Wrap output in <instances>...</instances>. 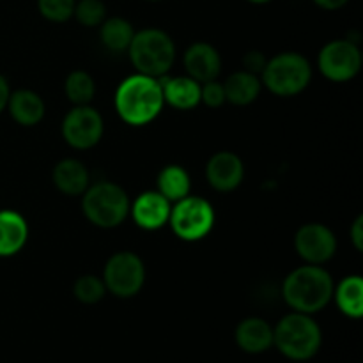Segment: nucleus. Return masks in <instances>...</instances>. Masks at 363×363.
Listing matches in <instances>:
<instances>
[{"instance_id": "nucleus-1", "label": "nucleus", "mask_w": 363, "mask_h": 363, "mask_svg": "<svg viewBox=\"0 0 363 363\" xmlns=\"http://www.w3.org/2000/svg\"><path fill=\"white\" fill-rule=\"evenodd\" d=\"M160 78L147 74H131L124 78L116 91V110L121 119L130 126H145L152 123L163 110Z\"/></svg>"}, {"instance_id": "nucleus-2", "label": "nucleus", "mask_w": 363, "mask_h": 363, "mask_svg": "<svg viewBox=\"0 0 363 363\" xmlns=\"http://www.w3.org/2000/svg\"><path fill=\"white\" fill-rule=\"evenodd\" d=\"M332 275L319 264H308L296 268L286 277L282 286V296L294 312L315 314L323 311L333 298Z\"/></svg>"}, {"instance_id": "nucleus-3", "label": "nucleus", "mask_w": 363, "mask_h": 363, "mask_svg": "<svg viewBox=\"0 0 363 363\" xmlns=\"http://www.w3.org/2000/svg\"><path fill=\"white\" fill-rule=\"evenodd\" d=\"M323 333L311 314L293 312L280 319L273 330V344L280 353L294 362H305L315 357L321 347Z\"/></svg>"}, {"instance_id": "nucleus-4", "label": "nucleus", "mask_w": 363, "mask_h": 363, "mask_svg": "<svg viewBox=\"0 0 363 363\" xmlns=\"http://www.w3.org/2000/svg\"><path fill=\"white\" fill-rule=\"evenodd\" d=\"M128 52L138 73L155 78H162L169 73L176 60V45L172 38L160 28H144L137 32L128 46Z\"/></svg>"}, {"instance_id": "nucleus-5", "label": "nucleus", "mask_w": 363, "mask_h": 363, "mask_svg": "<svg viewBox=\"0 0 363 363\" xmlns=\"http://www.w3.org/2000/svg\"><path fill=\"white\" fill-rule=\"evenodd\" d=\"M82 209L92 225L101 229H113L126 220L130 213V199L128 194L116 183L101 181L84 191Z\"/></svg>"}, {"instance_id": "nucleus-6", "label": "nucleus", "mask_w": 363, "mask_h": 363, "mask_svg": "<svg viewBox=\"0 0 363 363\" xmlns=\"http://www.w3.org/2000/svg\"><path fill=\"white\" fill-rule=\"evenodd\" d=\"M262 82L269 92L291 98L307 89L312 78L311 62L298 52H284L266 62Z\"/></svg>"}, {"instance_id": "nucleus-7", "label": "nucleus", "mask_w": 363, "mask_h": 363, "mask_svg": "<svg viewBox=\"0 0 363 363\" xmlns=\"http://www.w3.org/2000/svg\"><path fill=\"white\" fill-rule=\"evenodd\" d=\"M169 223L179 240L199 241L211 233L215 225V209L206 199L188 195L172 206Z\"/></svg>"}, {"instance_id": "nucleus-8", "label": "nucleus", "mask_w": 363, "mask_h": 363, "mask_svg": "<svg viewBox=\"0 0 363 363\" xmlns=\"http://www.w3.org/2000/svg\"><path fill=\"white\" fill-rule=\"evenodd\" d=\"M145 282V266L133 252H117L103 269L106 291L117 298H131L140 293Z\"/></svg>"}, {"instance_id": "nucleus-9", "label": "nucleus", "mask_w": 363, "mask_h": 363, "mask_svg": "<svg viewBox=\"0 0 363 363\" xmlns=\"http://www.w3.org/2000/svg\"><path fill=\"white\" fill-rule=\"evenodd\" d=\"M319 71L332 82H350L360 73L362 53L360 48L350 39H337L328 43L319 52Z\"/></svg>"}, {"instance_id": "nucleus-10", "label": "nucleus", "mask_w": 363, "mask_h": 363, "mask_svg": "<svg viewBox=\"0 0 363 363\" xmlns=\"http://www.w3.org/2000/svg\"><path fill=\"white\" fill-rule=\"evenodd\" d=\"M103 117L89 105H78L62 121V137L73 149H91L101 140Z\"/></svg>"}, {"instance_id": "nucleus-11", "label": "nucleus", "mask_w": 363, "mask_h": 363, "mask_svg": "<svg viewBox=\"0 0 363 363\" xmlns=\"http://www.w3.org/2000/svg\"><path fill=\"white\" fill-rule=\"evenodd\" d=\"M298 255L308 264H323L337 252V238L323 223H305L294 236Z\"/></svg>"}, {"instance_id": "nucleus-12", "label": "nucleus", "mask_w": 363, "mask_h": 363, "mask_svg": "<svg viewBox=\"0 0 363 363\" xmlns=\"http://www.w3.org/2000/svg\"><path fill=\"white\" fill-rule=\"evenodd\" d=\"M206 177L209 184L218 191H233L245 177L243 162L230 151H220L209 158L206 165Z\"/></svg>"}, {"instance_id": "nucleus-13", "label": "nucleus", "mask_w": 363, "mask_h": 363, "mask_svg": "<svg viewBox=\"0 0 363 363\" xmlns=\"http://www.w3.org/2000/svg\"><path fill=\"white\" fill-rule=\"evenodd\" d=\"M184 69L188 77L197 80L199 84L216 80L222 71V59L215 46L208 43H195L184 52Z\"/></svg>"}, {"instance_id": "nucleus-14", "label": "nucleus", "mask_w": 363, "mask_h": 363, "mask_svg": "<svg viewBox=\"0 0 363 363\" xmlns=\"http://www.w3.org/2000/svg\"><path fill=\"white\" fill-rule=\"evenodd\" d=\"M170 202L160 191H144L138 195L130 211L138 227L145 230H158L169 222Z\"/></svg>"}, {"instance_id": "nucleus-15", "label": "nucleus", "mask_w": 363, "mask_h": 363, "mask_svg": "<svg viewBox=\"0 0 363 363\" xmlns=\"http://www.w3.org/2000/svg\"><path fill=\"white\" fill-rule=\"evenodd\" d=\"M236 344L252 354L264 353L273 346V328L261 318H247L238 325Z\"/></svg>"}, {"instance_id": "nucleus-16", "label": "nucleus", "mask_w": 363, "mask_h": 363, "mask_svg": "<svg viewBox=\"0 0 363 363\" xmlns=\"http://www.w3.org/2000/svg\"><path fill=\"white\" fill-rule=\"evenodd\" d=\"M163 99L177 110H191L201 103V84L190 77L160 78Z\"/></svg>"}, {"instance_id": "nucleus-17", "label": "nucleus", "mask_w": 363, "mask_h": 363, "mask_svg": "<svg viewBox=\"0 0 363 363\" xmlns=\"http://www.w3.org/2000/svg\"><path fill=\"white\" fill-rule=\"evenodd\" d=\"M28 225L23 216L11 209L0 211V257H11L25 247Z\"/></svg>"}, {"instance_id": "nucleus-18", "label": "nucleus", "mask_w": 363, "mask_h": 363, "mask_svg": "<svg viewBox=\"0 0 363 363\" xmlns=\"http://www.w3.org/2000/svg\"><path fill=\"white\" fill-rule=\"evenodd\" d=\"M7 108H9L11 117L16 121L20 126H35L45 117V101L38 92L30 91V89H20V91L13 92L7 101Z\"/></svg>"}, {"instance_id": "nucleus-19", "label": "nucleus", "mask_w": 363, "mask_h": 363, "mask_svg": "<svg viewBox=\"0 0 363 363\" xmlns=\"http://www.w3.org/2000/svg\"><path fill=\"white\" fill-rule=\"evenodd\" d=\"M53 183L64 195H82L89 188V170L74 158L60 160L53 169Z\"/></svg>"}, {"instance_id": "nucleus-20", "label": "nucleus", "mask_w": 363, "mask_h": 363, "mask_svg": "<svg viewBox=\"0 0 363 363\" xmlns=\"http://www.w3.org/2000/svg\"><path fill=\"white\" fill-rule=\"evenodd\" d=\"M262 82L259 80L257 74L248 73V71H238L233 73L225 82H223V91H225V99L233 105L247 106L254 103L261 94Z\"/></svg>"}, {"instance_id": "nucleus-21", "label": "nucleus", "mask_w": 363, "mask_h": 363, "mask_svg": "<svg viewBox=\"0 0 363 363\" xmlns=\"http://www.w3.org/2000/svg\"><path fill=\"white\" fill-rule=\"evenodd\" d=\"M337 307L347 318L360 319L363 314V279L358 275L346 277L333 289Z\"/></svg>"}, {"instance_id": "nucleus-22", "label": "nucleus", "mask_w": 363, "mask_h": 363, "mask_svg": "<svg viewBox=\"0 0 363 363\" xmlns=\"http://www.w3.org/2000/svg\"><path fill=\"white\" fill-rule=\"evenodd\" d=\"M190 176L179 165H169L160 172L158 191L169 202H177L190 195Z\"/></svg>"}, {"instance_id": "nucleus-23", "label": "nucleus", "mask_w": 363, "mask_h": 363, "mask_svg": "<svg viewBox=\"0 0 363 363\" xmlns=\"http://www.w3.org/2000/svg\"><path fill=\"white\" fill-rule=\"evenodd\" d=\"M135 30L131 23L124 18H108L101 23V30H99V38L105 48L110 52H123L128 50L131 39H133Z\"/></svg>"}, {"instance_id": "nucleus-24", "label": "nucleus", "mask_w": 363, "mask_h": 363, "mask_svg": "<svg viewBox=\"0 0 363 363\" xmlns=\"http://www.w3.org/2000/svg\"><path fill=\"white\" fill-rule=\"evenodd\" d=\"M64 91H66L67 99L74 105H89L96 94V84L94 78L85 71H73L67 74L66 84H64Z\"/></svg>"}, {"instance_id": "nucleus-25", "label": "nucleus", "mask_w": 363, "mask_h": 363, "mask_svg": "<svg viewBox=\"0 0 363 363\" xmlns=\"http://www.w3.org/2000/svg\"><path fill=\"white\" fill-rule=\"evenodd\" d=\"M106 293V287L103 284V279L94 275H84L74 282L73 294L78 301L85 305L98 303L103 300Z\"/></svg>"}, {"instance_id": "nucleus-26", "label": "nucleus", "mask_w": 363, "mask_h": 363, "mask_svg": "<svg viewBox=\"0 0 363 363\" xmlns=\"http://www.w3.org/2000/svg\"><path fill=\"white\" fill-rule=\"evenodd\" d=\"M73 14L84 27H98L105 21L106 9L101 0H80L74 4Z\"/></svg>"}, {"instance_id": "nucleus-27", "label": "nucleus", "mask_w": 363, "mask_h": 363, "mask_svg": "<svg viewBox=\"0 0 363 363\" xmlns=\"http://www.w3.org/2000/svg\"><path fill=\"white\" fill-rule=\"evenodd\" d=\"M74 4V0H38L39 13L55 23H62L73 16Z\"/></svg>"}, {"instance_id": "nucleus-28", "label": "nucleus", "mask_w": 363, "mask_h": 363, "mask_svg": "<svg viewBox=\"0 0 363 363\" xmlns=\"http://www.w3.org/2000/svg\"><path fill=\"white\" fill-rule=\"evenodd\" d=\"M225 91H223V84L211 80L201 85V103L208 105L209 108H218L225 103Z\"/></svg>"}, {"instance_id": "nucleus-29", "label": "nucleus", "mask_w": 363, "mask_h": 363, "mask_svg": "<svg viewBox=\"0 0 363 363\" xmlns=\"http://www.w3.org/2000/svg\"><path fill=\"white\" fill-rule=\"evenodd\" d=\"M266 62H268V59L264 57V53L257 52V50H254V52H248L243 59L245 71H248V73H254V74L262 73Z\"/></svg>"}, {"instance_id": "nucleus-30", "label": "nucleus", "mask_w": 363, "mask_h": 363, "mask_svg": "<svg viewBox=\"0 0 363 363\" xmlns=\"http://www.w3.org/2000/svg\"><path fill=\"white\" fill-rule=\"evenodd\" d=\"M350 234H351V241H353L354 248H357L358 252H362L363 250V216L362 215L353 222V227H351Z\"/></svg>"}, {"instance_id": "nucleus-31", "label": "nucleus", "mask_w": 363, "mask_h": 363, "mask_svg": "<svg viewBox=\"0 0 363 363\" xmlns=\"http://www.w3.org/2000/svg\"><path fill=\"white\" fill-rule=\"evenodd\" d=\"M9 96H11L9 84H7L6 78L0 74V113H2L4 110L7 108V101H9Z\"/></svg>"}, {"instance_id": "nucleus-32", "label": "nucleus", "mask_w": 363, "mask_h": 363, "mask_svg": "<svg viewBox=\"0 0 363 363\" xmlns=\"http://www.w3.org/2000/svg\"><path fill=\"white\" fill-rule=\"evenodd\" d=\"M314 2L318 4L319 7H323V9L335 11V9H340L342 6H346L347 0H314Z\"/></svg>"}, {"instance_id": "nucleus-33", "label": "nucleus", "mask_w": 363, "mask_h": 363, "mask_svg": "<svg viewBox=\"0 0 363 363\" xmlns=\"http://www.w3.org/2000/svg\"><path fill=\"white\" fill-rule=\"evenodd\" d=\"M252 4H266V2H272V0H248Z\"/></svg>"}, {"instance_id": "nucleus-34", "label": "nucleus", "mask_w": 363, "mask_h": 363, "mask_svg": "<svg viewBox=\"0 0 363 363\" xmlns=\"http://www.w3.org/2000/svg\"><path fill=\"white\" fill-rule=\"evenodd\" d=\"M151 2H156V0H151Z\"/></svg>"}]
</instances>
